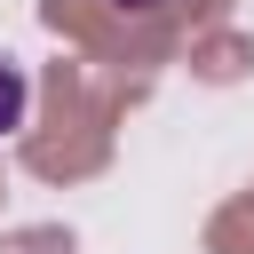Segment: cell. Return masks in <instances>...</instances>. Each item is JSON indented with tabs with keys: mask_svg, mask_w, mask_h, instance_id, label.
Wrapping results in <instances>:
<instances>
[{
	"mask_svg": "<svg viewBox=\"0 0 254 254\" xmlns=\"http://www.w3.org/2000/svg\"><path fill=\"white\" fill-rule=\"evenodd\" d=\"M24 103H32V87H24V71L0 56V135H16V127H24Z\"/></svg>",
	"mask_w": 254,
	"mask_h": 254,
	"instance_id": "6da1fadb",
	"label": "cell"
},
{
	"mask_svg": "<svg viewBox=\"0 0 254 254\" xmlns=\"http://www.w3.org/2000/svg\"><path fill=\"white\" fill-rule=\"evenodd\" d=\"M111 8H159V0H111Z\"/></svg>",
	"mask_w": 254,
	"mask_h": 254,
	"instance_id": "7a4b0ae2",
	"label": "cell"
}]
</instances>
